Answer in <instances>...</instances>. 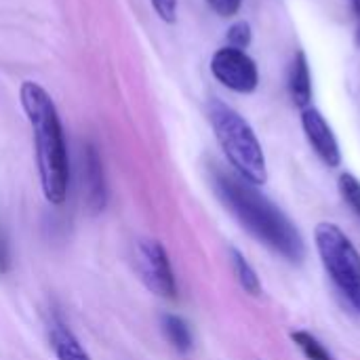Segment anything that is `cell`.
<instances>
[{
	"label": "cell",
	"instance_id": "1",
	"mask_svg": "<svg viewBox=\"0 0 360 360\" xmlns=\"http://www.w3.org/2000/svg\"><path fill=\"white\" fill-rule=\"evenodd\" d=\"M213 186L219 200L251 236H255L262 245L291 264L304 262V236L295 224L266 194L257 190V186L249 184L236 173L226 171H215Z\"/></svg>",
	"mask_w": 360,
	"mask_h": 360
},
{
	"label": "cell",
	"instance_id": "2",
	"mask_svg": "<svg viewBox=\"0 0 360 360\" xmlns=\"http://www.w3.org/2000/svg\"><path fill=\"white\" fill-rule=\"evenodd\" d=\"M19 97L34 135L42 194L51 205H61L68 196L70 162L59 112L46 89L38 82L25 80L21 84Z\"/></svg>",
	"mask_w": 360,
	"mask_h": 360
},
{
	"label": "cell",
	"instance_id": "3",
	"mask_svg": "<svg viewBox=\"0 0 360 360\" xmlns=\"http://www.w3.org/2000/svg\"><path fill=\"white\" fill-rule=\"evenodd\" d=\"M207 114L215 137L236 175L253 186H264L268 179L266 154L251 124L221 99H211Z\"/></svg>",
	"mask_w": 360,
	"mask_h": 360
},
{
	"label": "cell",
	"instance_id": "4",
	"mask_svg": "<svg viewBox=\"0 0 360 360\" xmlns=\"http://www.w3.org/2000/svg\"><path fill=\"white\" fill-rule=\"evenodd\" d=\"M314 240L325 270L344 295L360 285V253L340 226L319 224Z\"/></svg>",
	"mask_w": 360,
	"mask_h": 360
},
{
	"label": "cell",
	"instance_id": "5",
	"mask_svg": "<svg viewBox=\"0 0 360 360\" xmlns=\"http://www.w3.org/2000/svg\"><path fill=\"white\" fill-rule=\"evenodd\" d=\"M211 72L226 89L240 95L253 93L259 84L257 63L247 55V51L240 49H217L211 57Z\"/></svg>",
	"mask_w": 360,
	"mask_h": 360
},
{
	"label": "cell",
	"instance_id": "6",
	"mask_svg": "<svg viewBox=\"0 0 360 360\" xmlns=\"http://www.w3.org/2000/svg\"><path fill=\"white\" fill-rule=\"evenodd\" d=\"M137 268H139L141 281L152 293L165 300L177 297V281L173 274V266H171L169 253L158 240L137 243Z\"/></svg>",
	"mask_w": 360,
	"mask_h": 360
},
{
	"label": "cell",
	"instance_id": "7",
	"mask_svg": "<svg viewBox=\"0 0 360 360\" xmlns=\"http://www.w3.org/2000/svg\"><path fill=\"white\" fill-rule=\"evenodd\" d=\"M302 129L306 133L308 143L327 167L335 169L342 165V150H340L338 137L333 129L329 127L327 118L321 114V110H316L314 105L302 110Z\"/></svg>",
	"mask_w": 360,
	"mask_h": 360
},
{
	"label": "cell",
	"instance_id": "8",
	"mask_svg": "<svg viewBox=\"0 0 360 360\" xmlns=\"http://www.w3.org/2000/svg\"><path fill=\"white\" fill-rule=\"evenodd\" d=\"M82 194L84 205L91 213H99L108 205V188L103 177V165L97 148L93 143L86 146L82 156Z\"/></svg>",
	"mask_w": 360,
	"mask_h": 360
},
{
	"label": "cell",
	"instance_id": "9",
	"mask_svg": "<svg viewBox=\"0 0 360 360\" xmlns=\"http://www.w3.org/2000/svg\"><path fill=\"white\" fill-rule=\"evenodd\" d=\"M289 95H291V101L300 110H306L312 105V74H310V63H308V57L304 51H297L291 61Z\"/></svg>",
	"mask_w": 360,
	"mask_h": 360
},
{
	"label": "cell",
	"instance_id": "10",
	"mask_svg": "<svg viewBox=\"0 0 360 360\" xmlns=\"http://www.w3.org/2000/svg\"><path fill=\"white\" fill-rule=\"evenodd\" d=\"M51 346H53V352H55L57 360H91V356L80 346L78 338L63 323H53Z\"/></svg>",
	"mask_w": 360,
	"mask_h": 360
},
{
	"label": "cell",
	"instance_id": "11",
	"mask_svg": "<svg viewBox=\"0 0 360 360\" xmlns=\"http://www.w3.org/2000/svg\"><path fill=\"white\" fill-rule=\"evenodd\" d=\"M160 327H162V333L165 338L169 340V344L177 350V352H190L192 350V344H194V338H192V331L188 327V323L177 316V314H165L162 321H160Z\"/></svg>",
	"mask_w": 360,
	"mask_h": 360
},
{
	"label": "cell",
	"instance_id": "12",
	"mask_svg": "<svg viewBox=\"0 0 360 360\" xmlns=\"http://www.w3.org/2000/svg\"><path fill=\"white\" fill-rule=\"evenodd\" d=\"M230 264H232V270L236 274V281L238 285L249 293V295H259L262 293V283H259V276L257 272L253 270V266L247 262V257L238 251V249H230Z\"/></svg>",
	"mask_w": 360,
	"mask_h": 360
},
{
	"label": "cell",
	"instance_id": "13",
	"mask_svg": "<svg viewBox=\"0 0 360 360\" xmlns=\"http://www.w3.org/2000/svg\"><path fill=\"white\" fill-rule=\"evenodd\" d=\"M291 340H293V344L302 350V354L308 360H335L333 354L308 331H293Z\"/></svg>",
	"mask_w": 360,
	"mask_h": 360
},
{
	"label": "cell",
	"instance_id": "14",
	"mask_svg": "<svg viewBox=\"0 0 360 360\" xmlns=\"http://www.w3.org/2000/svg\"><path fill=\"white\" fill-rule=\"evenodd\" d=\"M338 188L346 205L352 209V213L360 219V181L352 173H342L338 179Z\"/></svg>",
	"mask_w": 360,
	"mask_h": 360
},
{
	"label": "cell",
	"instance_id": "15",
	"mask_svg": "<svg viewBox=\"0 0 360 360\" xmlns=\"http://www.w3.org/2000/svg\"><path fill=\"white\" fill-rule=\"evenodd\" d=\"M226 40H228V46L232 49H240L245 51L251 40H253V32H251V25L247 21H236L230 25L228 34H226Z\"/></svg>",
	"mask_w": 360,
	"mask_h": 360
},
{
	"label": "cell",
	"instance_id": "16",
	"mask_svg": "<svg viewBox=\"0 0 360 360\" xmlns=\"http://www.w3.org/2000/svg\"><path fill=\"white\" fill-rule=\"evenodd\" d=\"M207 4H209L219 17L228 19V17H234V15L240 11L243 0H207Z\"/></svg>",
	"mask_w": 360,
	"mask_h": 360
},
{
	"label": "cell",
	"instance_id": "17",
	"mask_svg": "<svg viewBox=\"0 0 360 360\" xmlns=\"http://www.w3.org/2000/svg\"><path fill=\"white\" fill-rule=\"evenodd\" d=\"M152 6H154L156 15L165 23H175V19H177V0H152Z\"/></svg>",
	"mask_w": 360,
	"mask_h": 360
},
{
	"label": "cell",
	"instance_id": "18",
	"mask_svg": "<svg viewBox=\"0 0 360 360\" xmlns=\"http://www.w3.org/2000/svg\"><path fill=\"white\" fill-rule=\"evenodd\" d=\"M8 270H11V245L6 234L0 230V276L8 274Z\"/></svg>",
	"mask_w": 360,
	"mask_h": 360
},
{
	"label": "cell",
	"instance_id": "19",
	"mask_svg": "<svg viewBox=\"0 0 360 360\" xmlns=\"http://www.w3.org/2000/svg\"><path fill=\"white\" fill-rule=\"evenodd\" d=\"M346 297L350 300V304H352V306H354V308L360 312V285H356L352 291H348V293H346Z\"/></svg>",
	"mask_w": 360,
	"mask_h": 360
},
{
	"label": "cell",
	"instance_id": "20",
	"mask_svg": "<svg viewBox=\"0 0 360 360\" xmlns=\"http://www.w3.org/2000/svg\"><path fill=\"white\" fill-rule=\"evenodd\" d=\"M352 11H354V19H356V30H359V42H360V0H350Z\"/></svg>",
	"mask_w": 360,
	"mask_h": 360
}]
</instances>
